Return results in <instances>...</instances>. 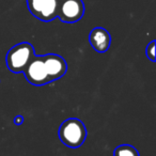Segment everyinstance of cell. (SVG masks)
<instances>
[{
	"label": "cell",
	"mask_w": 156,
	"mask_h": 156,
	"mask_svg": "<svg viewBox=\"0 0 156 156\" xmlns=\"http://www.w3.org/2000/svg\"><path fill=\"white\" fill-rule=\"evenodd\" d=\"M155 41H152L150 44H147V48H145V56L152 62H155L156 60V55H155Z\"/></svg>",
	"instance_id": "9c48e42d"
},
{
	"label": "cell",
	"mask_w": 156,
	"mask_h": 156,
	"mask_svg": "<svg viewBox=\"0 0 156 156\" xmlns=\"http://www.w3.org/2000/svg\"><path fill=\"white\" fill-rule=\"evenodd\" d=\"M43 58L46 73L50 81L58 80L59 78L65 75L67 71V64L62 57L56 54H48L43 56Z\"/></svg>",
	"instance_id": "8992f818"
},
{
	"label": "cell",
	"mask_w": 156,
	"mask_h": 156,
	"mask_svg": "<svg viewBox=\"0 0 156 156\" xmlns=\"http://www.w3.org/2000/svg\"><path fill=\"white\" fill-rule=\"evenodd\" d=\"M85 3L83 0H60L57 18L65 24H74L83 18Z\"/></svg>",
	"instance_id": "277c9868"
},
{
	"label": "cell",
	"mask_w": 156,
	"mask_h": 156,
	"mask_svg": "<svg viewBox=\"0 0 156 156\" xmlns=\"http://www.w3.org/2000/svg\"><path fill=\"white\" fill-rule=\"evenodd\" d=\"M113 156H140L136 147L130 144H121L113 151Z\"/></svg>",
	"instance_id": "ba28073f"
},
{
	"label": "cell",
	"mask_w": 156,
	"mask_h": 156,
	"mask_svg": "<svg viewBox=\"0 0 156 156\" xmlns=\"http://www.w3.org/2000/svg\"><path fill=\"white\" fill-rule=\"evenodd\" d=\"M23 123H24V117L23 115H16L15 118H14V124H15L16 126H20L23 125Z\"/></svg>",
	"instance_id": "30bf717a"
},
{
	"label": "cell",
	"mask_w": 156,
	"mask_h": 156,
	"mask_svg": "<svg viewBox=\"0 0 156 156\" xmlns=\"http://www.w3.org/2000/svg\"><path fill=\"white\" fill-rule=\"evenodd\" d=\"M35 56L32 44L22 42L10 48L5 57L7 66L12 73H23L29 61Z\"/></svg>",
	"instance_id": "7a4b0ae2"
},
{
	"label": "cell",
	"mask_w": 156,
	"mask_h": 156,
	"mask_svg": "<svg viewBox=\"0 0 156 156\" xmlns=\"http://www.w3.org/2000/svg\"><path fill=\"white\" fill-rule=\"evenodd\" d=\"M59 139L64 145L72 149H77L85 142L87 129L83 121L76 118H69L62 122L59 127Z\"/></svg>",
	"instance_id": "6da1fadb"
},
{
	"label": "cell",
	"mask_w": 156,
	"mask_h": 156,
	"mask_svg": "<svg viewBox=\"0 0 156 156\" xmlns=\"http://www.w3.org/2000/svg\"><path fill=\"white\" fill-rule=\"evenodd\" d=\"M25 78L33 86H44L51 83L46 73L43 56H34L23 71Z\"/></svg>",
	"instance_id": "5b68a950"
},
{
	"label": "cell",
	"mask_w": 156,
	"mask_h": 156,
	"mask_svg": "<svg viewBox=\"0 0 156 156\" xmlns=\"http://www.w3.org/2000/svg\"><path fill=\"white\" fill-rule=\"evenodd\" d=\"M89 42L94 50L100 54L106 52L111 44L110 33L103 27H95L89 34Z\"/></svg>",
	"instance_id": "52a82bcc"
},
{
	"label": "cell",
	"mask_w": 156,
	"mask_h": 156,
	"mask_svg": "<svg viewBox=\"0 0 156 156\" xmlns=\"http://www.w3.org/2000/svg\"><path fill=\"white\" fill-rule=\"evenodd\" d=\"M60 0H27V7L32 16L41 22H51L57 18Z\"/></svg>",
	"instance_id": "3957f363"
}]
</instances>
